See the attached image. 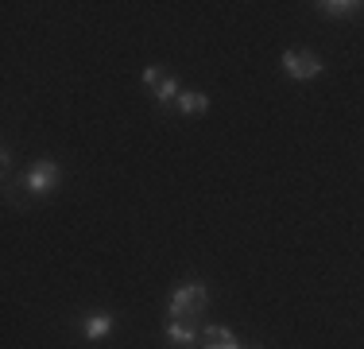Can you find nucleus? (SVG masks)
Masks as SVG:
<instances>
[{
  "mask_svg": "<svg viewBox=\"0 0 364 349\" xmlns=\"http://www.w3.org/2000/svg\"><path fill=\"white\" fill-rule=\"evenodd\" d=\"M178 93H182V85H178V78H171V74H163V82L155 85V101L167 109V105H178Z\"/></svg>",
  "mask_w": 364,
  "mask_h": 349,
  "instance_id": "6e6552de",
  "label": "nucleus"
},
{
  "mask_svg": "<svg viewBox=\"0 0 364 349\" xmlns=\"http://www.w3.org/2000/svg\"><path fill=\"white\" fill-rule=\"evenodd\" d=\"M140 82L147 85V90H155V85H159V82H163V70H159V66H147V70H144V74H140Z\"/></svg>",
  "mask_w": 364,
  "mask_h": 349,
  "instance_id": "1a4fd4ad",
  "label": "nucleus"
},
{
  "mask_svg": "<svg viewBox=\"0 0 364 349\" xmlns=\"http://www.w3.org/2000/svg\"><path fill=\"white\" fill-rule=\"evenodd\" d=\"M279 66H283V74H287L291 82H314V78L326 70L314 51H283Z\"/></svg>",
  "mask_w": 364,
  "mask_h": 349,
  "instance_id": "f03ea898",
  "label": "nucleus"
},
{
  "mask_svg": "<svg viewBox=\"0 0 364 349\" xmlns=\"http://www.w3.org/2000/svg\"><path fill=\"white\" fill-rule=\"evenodd\" d=\"M210 307V287L202 279H186L171 291V303H167V318L171 322H198Z\"/></svg>",
  "mask_w": 364,
  "mask_h": 349,
  "instance_id": "f257e3e1",
  "label": "nucleus"
},
{
  "mask_svg": "<svg viewBox=\"0 0 364 349\" xmlns=\"http://www.w3.org/2000/svg\"><path fill=\"white\" fill-rule=\"evenodd\" d=\"M178 113H186V117H202V113H210V93L205 90H182L178 93Z\"/></svg>",
  "mask_w": 364,
  "mask_h": 349,
  "instance_id": "423d86ee",
  "label": "nucleus"
},
{
  "mask_svg": "<svg viewBox=\"0 0 364 349\" xmlns=\"http://www.w3.org/2000/svg\"><path fill=\"white\" fill-rule=\"evenodd\" d=\"M112 326H117V318H112L109 311H90L82 318V338L85 342H105L112 334Z\"/></svg>",
  "mask_w": 364,
  "mask_h": 349,
  "instance_id": "20e7f679",
  "label": "nucleus"
},
{
  "mask_svg": "<svg viewBox=\"0 0 364 349\" xmlns=\"http://www.w3.org/2000/svg\"><path fill=\"white\" fill-rule=\"evenodd\" d=\"M245 349H259V345H245Z\"/></svg>",
  "mask_w": 364,
  "mask_h": 349,
  "instance_id": "9b49d317",
  "label": "nucleus"
},
{
  "mask_svg": "<svg viewBox=\"0 0 364 349\" xmlns=\"http://www.w3.org/2000/svg\"><path fill=\"white\" fill-rule=\"evenodd\" d=\"M58 179H63L58 163L55 160H39L36 167L23 174V190H28V194H50V190L58 187Z\"/></svg>",
  "mask_w": 364,
  "mask_h": 349,
  "instance_id": "7ed1b4c3",
  "label": "nucleus"
},
{
  "mask_svg": "<svg viewBox=\"0 0 364 349\" xmlns=\"http://www.w3.org/2000/svg\"><path fill=\"white\" fill-rule=\"evenodd\" d=\"M163 334H167V342L171 345H178V349H190V345H198V322H167L163 326Z\"/></svg>",
  "mask_w": 364,
  "mask_h": 349,
  "instance_id": "39448f33",
  "label": "nucleus"
},
{
  "mask_svg": "<svg viewBox=\"0 0 364 349\" xmlns=\"http://www.w3.org/2000/svg\"><path fill=\"white\" fill-rule=\"evenodd\" d=\"M205 349H245V345H240L237 338H225V342H210Z\"/></svg>",
  "mask_w": 364,
  "mask_h": 349,
  "instance_id": "9d476101",
  "label": "nucleus"
},
{
  "mask_svg": "<svg viewBox=\"0 0 364 349\" xmlns=\"http://www.w3.org/2000/svg\"><path fill=\"white\" fill-rule=\"evenodd\" d=\"M318 12L322 16H333V20H345V16H357L364 12V0H318Z\"/></svg>",
  "mask_w": 364,
  "mask_h": 349,
  "instance_id": "0eeeda50",
  "label": "nucleus"
}]
</instances>
